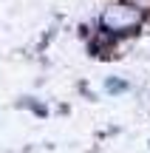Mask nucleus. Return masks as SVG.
<instances>
[{
	"label": "nucleus",
	"instance_id": "f257e3e1",
	"mask_svg": "<svg viewBox=\"0 0 150 153\" xmlns=\"http://www.w3.org/2000/svg\"><path fill=\"white\" fill-rule=\"evenodd\" d=\"M99 26L105 34L111 37H119V34H130L142 26V11H136L133 6L128 3H116V6H108L99 17Z\"/></svg>",
	"mask_w": 150,
	"mask_h": 153
},
{
	"label": "nucleus",
	"instance_id": "f03ea898",
	"mask_svg": "<svg viewBox=\"0 0 150 153\" xmlns=\"http://www.w3.org/2000/svg\"><path fill=\"white\" fill-rule=\"evenodd\" d=\"M105 88L111 94H119V91H128V85H125V82H119V79H108L105 82Z\"/></svg>",
	"mask_w": 150,
	"mask_h": 153
},
{
	"label": "nucleus",
	"instance_id": "7ed1b4c3",
	"mask_svg": "<svg viewBox=\"0 0 150 153\" xmlns=\"http://www.w3.org/2000/svg\"><path fill=\"white\" fill-rule=\"evenodd\" d=\"M125 3L133 6V9H136V11H142V14H145V11H150V0H125Z\"/></svg>",
	"mask_w": 150,
	"mask_h": 153
}]
</instances>
